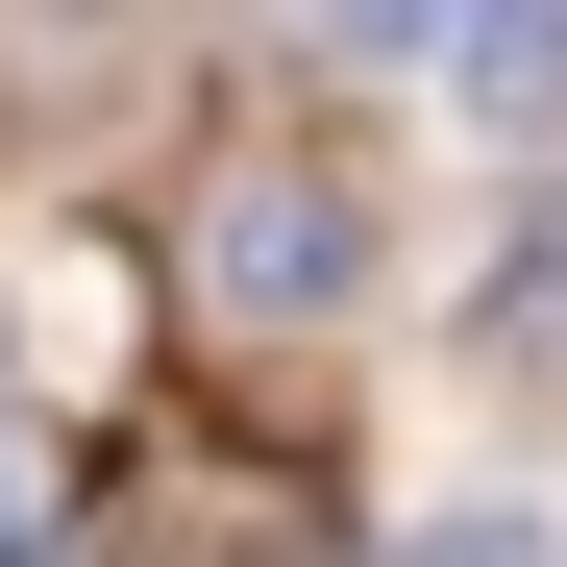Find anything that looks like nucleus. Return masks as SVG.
<instances>
[{"mask_svg":"<svg viewBox=\"0 0 567 567\" xmlns=\"http://www.w3.org/2000/svg\"><path fill=\"white\" fill-rule=\"evenodd\" d=\"M321 25H346V50H420V74H444V50H468V0H321Z\"/></svg>","mask_w":567,"mask_h":567,"instance_id":"3","label":"nucleus"},{"mask_svg":"<svg viewBox=\"0 0 567 567\" xmlns=\"http://www.w3.org/2000/svg\"><path fill=\"white\" fill-rule=\"evenodd\" d=\"M444 100H494V124H567V0H468Z\"/></svg>","mask_w":567,"mask_h":567,"instance_id":"1","label":"nucleus"},{"mask_svg":"<svg viewBox=\"0 0 567 567\" xmlns=\"http://www.w3.org/2000/svg\"><path fill=\"white\" fill-rule=\"evenodd\" d=\"M223 271H247V297H321L346 223H321V198H247V223H223Z\"/></svg>","mask_w":567,"mask_h":567,"instance_id":"2","label":"nucleus"}]
</instances>
